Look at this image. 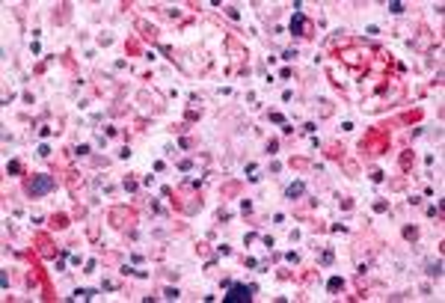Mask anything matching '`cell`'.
<instances>
[{
    "label": "cell",
    "mask_w": 445,
    "mask_h": 303,
    "mask_svg": "<svg viewBox=\"0 0 445 303\" xmlns=\"http://www.w3.org/2000/svg\"><path fill=\"white\" fill-rule=\"evenodd\" d=\"M51 187H54V178H51V175H39V178H33V181L27 184V191L36 196V194H48Z\"/></svg>",
    "instance_id": "cell-1"
},
{
    "label": "cell",
    "mask_w": 445,
    "mask_h": 303,
    "mask_svg": "<svg viewBox=\"0 0 445 303\" xmlns=\"http://www.w3.org/2000/svg\"><path fill=\"white\" fill-rule=\"evenodd\" d=\"M249 291H252V288H246V285H235L232 294H226V300H249V297H252Z\"/></svg>",
    "instance_id": "cell-2"
},
{
    "label": "cell",
    "mask_w": 445,
    "mask_h": 303,
    "mask_svg": "<svg viewBox=\"0 0 445 303\" xmlns=\"http://www.w3.org/2000/svg\"><path fill=\"white\" fill-rule=\"evenodd\" d=\"M303 194V184H291L288 187V196H300Z\"/></svg>",
    "instance_id": "cell-3"
}]
</instances>
